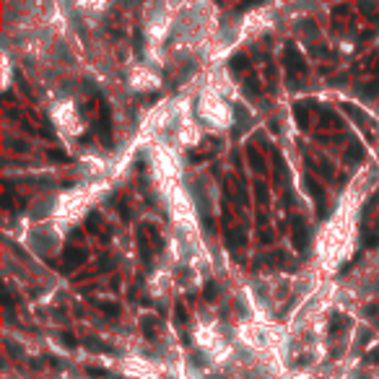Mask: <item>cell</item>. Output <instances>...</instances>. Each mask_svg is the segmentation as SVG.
<instances>
[{
	"label": "cell",
	"mask_w": 379,
	"mask_h": 379,
	"mask_svg": "<svg viewBox=\"0 0 379 379\" xmlns=\"http://www.w3.org/2000/svg\"><path fill=\"white\" fill-rule=\"evenodd\" d=\"M286 63H289V75H294V78H299V75H304V73H307L304 60H301V55H299L294 47L286 50Z\"/></svg>",
	"instance_id": "6da1fadb"
},
{
	"label": "cell",
	"mask_w": 379,
	"mask_h": 379,
	"mask_svg": "<svg viewBox=\"0 0 379 379\" xmlns=\"http://www.w3.org/2000/svg\"><path fill=\"white\" fill-rule=\"evenodd\" d=\"M294 244H296V249H299V252H304V249H307V244H309V231L304 229V223H301L299 218H296V231H294Z\"/></svg>",
	"instance_id": "7a4b0ae2"
},
{
	"label": "cell",
	"mask_w": 379,
	"mask_h": 379,
	"mask_svg": "<svg viewBox=\"0 0 379 379\" xmlns=\"http://www.w3.org/2000/svg\"><path fill=\"white\" fill-rule=\"evenodd\" d=\"M345 327H348V317H343V314H332L330 317V332H332V335L343 332Z\"/></svg>",
	"instance_id": "3957f363"
},
{
	"label": "cell",
	"mask_w": 379,
	"mask_h": 379,
	"mask_svg": "<svg viewBox=\"0 0 379 379\" xmlns=\"http://www.w3.org/2000/svg\"><path fill=\"white\" fill-rule=\"evenodd\" d=\"M83 257H86V255H83L81 249H68V252H65V265H63V268H65V270H70L73 265L83 263Z\"/></svg>",
	"instance_id": "277c9868"
},
{
	"label": "cell",
	"mask_w": 379,
	"mask_h": 379,
	"mask_svg": "<svg viewBox=\"0 0 379 379\" xmlns=\"http://www.w3.org/2000/svg\"><path fill=\"white\" fill-rule=\"evenodd\" d=\"M83 345H86V348H91V351H99V353H112V345L101 343V340H96V338H86V340H83Z\"/></svg>",
	"instance_id": "5b68a950"
},
{
	"label": "cell",
	"mask_w": 379,
	"mask_h": 379,
	"mask_svg": "<svg viewBox=\"0 0 379 379\" xmlns=\"http://www.w3.org/2000/svg\"><path fill=\"white\" fill-rule=\"evenodd\" d=\"M247 159H249V164L255 166V172H265V164H263L260 154H257L255 148H247Z\"/></svg>",
	"instance_id": "8992f818"
},
{
	"label": "cell",
	"mask_w": 379,
	"mask_h": 379,
	"mask_svg": "<svg viewBox=\"0 0 379 379\" xmlns=\"http://www.w3.org/2000/svg\"><path fill=\"white\" fill-rule=\"evenodd\" d=\"M241 241H244V234H241L239 229H231V231H226V244H229V247H239Z\"/></svg>",
	"instance_id": "52a82bcc"
},
{
	"label": "cell",
	"mask_w": 379,
	"mask_h": 379,
	"mask_svg": "<svg viewBox=\"0 0 379 379\" xmlns=\"http://www.w3.org/2000/svg\"><path fill=\"white\" fill-rule=\"evenodd\" d=\"M143 332H146L148 340H156V320L154 317H146L143 320Z\"/></svg>",
	"instance_id": "ba28073f"
},
{
	"label": "cell",
	"mask_w": 379,
	"mask_h": 379,
	"mask_svg": "<svg viewBox=\"0 0 379 379\" xmlns=\"http://www.w3.org/2000/svg\"><path fill=\"white\" fill-rule=\"evenodd\" d=\"M348 161H351V164H358L361 159H363V148L358 146V143H353L351 146V151H348V156H345Z\"/></svg>",
	"instance_id": "9c48e42d"
},
{
	"label": "cell",
	"mask_w": 379,
	"mask_h": 379,
	"mask_svg": "<svg viewBox=\"0 0 379 379\" xmlns=\"http://www.w3.org/2000/svg\"><path fill=\"white\" fill-rule=\"evenodd\" d=\"M94 304H96L101 312H109V317H114V314L119 312V307H117V304H109V301H94Z\"/></svg>",
	"instance_id": "30bf717a"
},
{
	"label": "cell",
	"mask_w": 379,
	"mask_h": 379,
	"mask_svg": "<svg viewBox=\"0 0 379 379\" xmlns=\"http://www.w3.org/2000/svg\"><path fill=\"white\" fill-rule=\"evenodd\" d=\"M345 112L351 114V117L356 119V122H366V114H363V112H358L356 107H351V104H345Z\"/></svg>",
	"instance_id": "8fae6325"
},
{
	"label": "cell",
	"mask_w": 379,
	"mask_h": 379,
	"mask_svg": "<svg viewBox=\"0 0 379 379\" xmlns=\"http://www.w3.org/2000/svg\"><path fill=\"white\" fill-rule=\"evenodd\" d=\"M60 343H65L68 348H75V345H78V340H75L70 332H63V335H60Z\"/></svg>",
	"instance_id": "7c38bea8"
},
{
	"label": "cell",
	"mask_w": 379,
	"mask_h": 379,
	"mask_svg": "<svg viewBox=\"0 0 379 379\" xmlns=\"http://www.w3.org/2000/svg\"><path fill=\"white\" fill-rule=\"evenodd\" d=\"M203 291H205V294H203L205 299H210V301H213V299H216V291H218V289H216V283H205V289H203Z\"/></svg>",
	"instance_id": "4fadbf2b"
},
{
	"label": "cell",
	"mask_w": 379,
	"mask_h": 379,
	"mask_svg": "<svg viewBox=\"0 0 379 379\" xmlns=\"http://www.w3.org/2000/svg\"><path fill=\"white\" fill-rule=\"evenodd\" d=\"M185 320H187L185 307H182V304H177V325H185Z\"/></svg>",
	"instance_id": "5bb4252c"
},
{
	"label": "cell",
	"mask_w": 379,
	"mask_h": 379,
	"mask_svg": "<svg viewBox=\"0 0 379 379\" xmlns=\"http://www.w3.org/2000/svg\"><path fill=\"white\" fill-rule=\"evenodd\" d=\"M363 363H379V348H376V351H371L366 358H363Z\"/></svg>",
	"instance_id": "9a60e30c"
},
{
	"label": "cell",
	"mask_w": 379,
	"mask_h": 379,
	"mask_svg": "<svg viewBox=\"0 0 379 379\" xmlns=\"http://www.w3.org/2000/svg\"><path fill=\"white\" fill-rule=\"evenodd\" d=\"M88 374H91V376H104L107 371H104V369H88Z\"/></svg>",
	"instance_id": "2e32d148"
}]
</instances>
